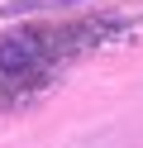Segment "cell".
<instances>
[{"instance_id": "1", "label": "cell", "mask_w": 143, "mask_h": 148, "mask_svg": "<svg viewBox=\"0 0 143 148\" xmlns=\"http://www.w3.org/2000/svg\"><path fill=\"white\" fill-rule=\"evenodd\" d=\"M114 29V19H91V24H38V29H19L0 38V105L38 91L57 67L76 58V53L95 48Z\"/></svg>"}, {"instance_id": "2", "label": "cell", "mask_w": 143, "mask_h": 148, "mask_svg": "<svg viewBox=\"0 0 143 148\" xmlns=\"http://www.w3.org/2000/svg\"><path fill=\"white\" fill-rule=\"evenodd\" d=\"M72 5H86V0H10L5 14H38V10H72Z\"/></svg>"}]
</instances>
